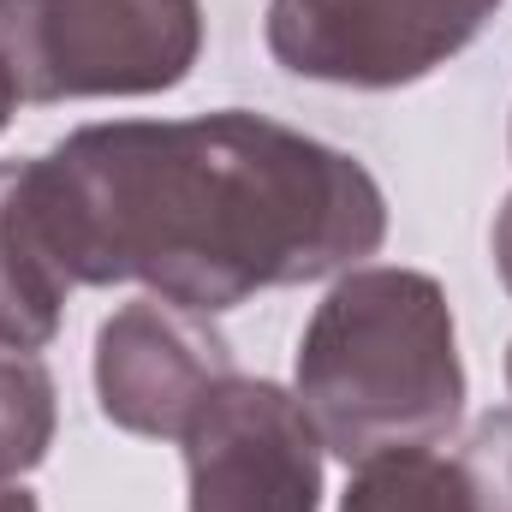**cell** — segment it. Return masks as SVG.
<instances>
[{
    "label": "cell",
    "mask_w": 512,
    "mask_h": 512,
    "mask_svg": "<svg viewBox=\"0 0 512 512\" xmlns=\"http://www.w3.org/2000/svg\"><path fill=\"white\" fill-rule=\"evenodd\" d=\"M66 298H72V280L42 227L30 155L0 161V346L42 352L66 322Z\"/></svg>",
    "instance_id": "obj_7"
},
{
    "label": "cell",
    "mask_w": 512,
    "mask_h": 512,
    "mask_svg": "<svg viewBox=\"0 0 512 512\" xmlns=\"http://www.w3.org/2000/svg\"><path fill=\"white\" fill-rule=\"evenodd\" d=\"M60 429V393L36 352L0 346V483L36 471Z\"/></svg>",
    "instance_id": "obj_9"
},
{
    "label": "cell",
    "mask_w": 512,
    "mask_h": 512,
    "mask_svg": "<svg viewBox=\"0 0 512 512\" xmlns=\"http://www.w3.org/2000/svg\"><path fill=\"white\" fill-rule=\"evenodd\" d=\"M12 108H18V96H12V84H6V72H0V131L12 120Z\"/></svg>",
    "instance_id": "obj_13"
},
{
    "label": "cell",
    "mask_w": 512,
    "mask_h": 512,
    "mask_svg": "<svg viewBox=\"0 0 512 512\" xmlns=\"http://www.w3.org/2000/svg\"><path fill=\"white\" fill-rule=\"evenodd\" d=\"M227 376L233 346L209 328V316L167 298H131L96 328V405L126 435L179 441Z\"/></svg>",
    "instance_id": "obj_6"
},
{
    "label": "cell",
    "mask_w": 512,
    "mask_h": 512,
    "mask_svg": "<svg viewBox=\"0 0 512 512\" xmlns=\"http://www.w3.org/2000/svg\"><path fill=\"white\" fill-rule=\"evenodd\" d=\"M495 274H501V286L512 292V197L501 203V215H495Z\"/></svg>",
    "instance_id": "obj_11"
},
{
    "label": "cell",
    "mask_w": 512,
    "mask_h": 512,
    "mask_svg": "<svg viewBox=\"0 0 512 512\" xmlns=\"http://www.w3.org/2000/svg\"><path fill=\"white\" fill-rule=\"evenodd\" d=\"M465 471L477 483V507L483 512H512V411H489L471 441H465Z\"/></svg>",
    "instance_id": "obj_10"
},
{
    "label": "cell",
    "mask_w": 512,
    "mask_h": 512,
    "mask_svg": "<svg viewBox=\"0 0 512 512\" xmlns=\"http://www.w3.org/2000/svg\"><path fill=\"white\" fill-rule=\"evenodd\" d=\"M292 393L316 423L322 453L346 465L447 441L465 417L447 286L399 262L346 268L298 334Z\"/></svg>",
    "instance_id": "obj_2"
},
{
    "label": "cell",
    "mask_w": 512,
    "mask_h": 512,
    "mask_svg": "<svg viewBox=\"0 0 512 512\" xmlns=\"http://www.w3.org/2000/svg\"><path fill=\"white\" fill-rule=\"evenodd\" d=\"M340 512H483L465 459H447L435 447H393L364 465H352V483Z\"/></svg>",
    "instance_id": "obj_8"
},
{
    "label": "cell",
    "mask_w": 512,
    "mask_h": 512,
    "mask_svg": "<svg viewBox=\"0 0 512 512\" xmlns=\"http://www.w3.org/2000/svg\"><path fill=\"white\" fill-rule=\"evenodd\" d=\"M0 512H42V501L24 483H0Z\"/></svg>",
    "instance_id": "obj_12"
},
{
    "label": "cell",
    "mask_w": 512,
    "mask_h": 512,
    "mask_svg": "<svg viewBox=\"0 0 512 512\" xmlns=\"http://www.w3.org/2000/svg\"><path fill=\"white\" fill-rule=\"evenodd\" d=\"M507 382H512V352H507Z\"/></svg>",
    "instance_id": "obj_14"
},
{
    "label": "cell",
    "mask_w": 512,
    "mask_h": 512,
    "mask_svg": "<svg viewBox=\"0 0 512 512\" xmlns=\"http://www.w3.org/2000/svg\"><path fill=\"white\" fill-rule=\"evenodd\" d=\"M507 0H268V54L334 90H405L459 60Z\"/></svg>",
    "instance_id": "obj_4"
},
{
    "label": "cell",
    "mask_w": 512,
    "mask_h": 512,
    "mask_svg": "<svg viewBox=\"0 0 512 512\" xmlns=\"http://www.w3.org/2000/svg\"><path fill=\"white\" fill-rule=\"evenodd\" d=\"M203 60L197 0H0V72L18 102L161 96Z\"/></svg>",
    "instance_id": "obj_3"
},
{
    "label": "cell",
    "mask_w": 512,
    "mask_h": 512,
    "mask_svg": "<svg viewBox=\"0 0 512 512\" xmlns=\"http://www.w3.org/2000/svg\"><path fill=\"white\" fill-rule=\"evenodd\" d=\"M30 185L72 286L137 280L197 316L346 274L387 239V191L352 149L245 108L78 126L30 155Z\"/></svg>",
    "instance_id": "obj_1"
},
{
    "label": "cell",
    "mask_w": 512,
    "mask_h": 512,
    "mask_svg": "<svg viewBox=\"0 0 512 512\" xmlns=\"http://www.w3.org/2000/svg\"><path fill=\"white\" fill-rule=\"evenodd\" d=\"M179 447L191 512H322V435L280 382L233 370Z\"/></svg>",
    "instance_id": "obj_5"
}]
</instances>
